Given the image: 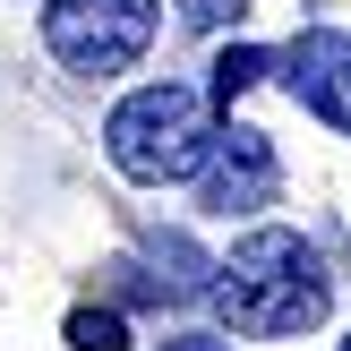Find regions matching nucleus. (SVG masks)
<instances>
[{"label":"nucleus","instance_id":"f257e3e1","mask_svg":"<svg viewBox=\"0 0 351 351\" xmlns=\"http://www.w3.org/2000/svg\"><path fill=\"white\" fill-rule=\"evenodd\" d=\"M206 300H215V317L232 326V335L274 343V335H308V326H326L335 283H326L317 249H308L300 232H249V240L215 266Z\"/></svg>","mask_w":351,"mask_h":351},{"label":"nucleus","instance_id":"f03ea898","mask_svg":"<svg viewBox=\"0 0 351 351\" xmlns=\"http://www.w3.org/2000/svg\"><path fill=\"white\" fill-rule=\"evenodd\" d=\"M206 137H215V120H206L197 86H171V77H163V86H137V95L103 120L112 163L129 171V180H146V189H163V180H197Z\"/></svg>","mask_w":351,"mask_h":351},{"label":"nucleus","instance_id":"7ed1b4c3","mask_svg":"<svg viewBox=\"0 0 351 351\" xmlns=\"http://www.w3.org/2000/svg\"><path fill=\"white\" fill-rule=\"evenodd\" d=\"M43 43L77 77H120L154 43V0H43Z\"/></svg>","mask_w":351,"mask_h":351},{"label":"nucleus","instance_id":"20e7f679","mask_svg":"<svg viewBox=\"0 0 351 351\" xmlns=\"http://www.w3.org/2000/svg\"><path fill=\"white\" fill-rule=\"evenodd\" d=\"M274 189H283V163H274L266 129H249V120H223V129L206 137L197 197L215 206V215H257V206H274Z\"/></svg>","mask_w":351,"mask_h":351},{"label":"nucleus","instance_id":"39448f33","mask_svg":"<svg viewBox=\"0 0 351 351\" xmlns=\"http://www.w3.org/2000/svg\"><path fill=\"white\" fill-rule=\"evenodd\" d=\"M274 69H283V86H291V103H300V112H317L326 129L351 137V34L317 26V34H300V43H291V60H274Z\"/></svg>","mask_w":351,"mask_h":351},{"label":"nucleus","instance_id":"423d86ee","mask_svg":"<svg viewBox=\"0 0 351 351\" xmlns=\"http://www.w3.org/2000/svg\"><path fill=\"white\" fill-rule=\"evenodd\" d=\"M120 274H129V300H163V308H180V300H206L215 257H206L189 232H163V240H146V257H137V266H120Z\"/></svg>","mask_w":351,"mask_h":351},{"label":"nucleus","instance_id":"0eeeda50","mask_svg":"<svg viewBox=\"0 0 351 351\" xmlns=\"http://www.w3.org/2000/svg\"><path fill=\"white\" fill-rule=\"evenodd\" d=\"M266 69H274V51H257V43H232V51L215 60V103L232 112V95H249V86L266 77Z\"/></svg>","mask_w":351,"mask_h":351},{"label":"nucleus","instance_id":"6e6552de","mask_svg":"<svg viewBox=\"0 0 351 351\" xmlns=\"http://www.w3.org/2000/svg\"><path fill=\"white\" fill-rule=\"evenodd\" d=\"M69 351H129L120 308H77V317H69Z\"/></svg>","mask_w":351,"mask_h":351},{"label":"nucleus","instance_id":"1a4fd4ad","mask_svg":"<svg viewBox=\"0 0 351 351\" xmlns=\"http://www.w3.org/2000/svg\"><path fill=\"white\" fill-rule=\"evenodd\" d=\"M189 17L197 26H223V17H240V0H189Z\"/></svg>","mask_w":351,"mask_h":351},{"label":"nucleus","instance_id":"9d476101","mask_svg":"<svg viewBox=\"0 0 351 351\" xmlns=\"http://www.w3.org/2000/svg\"><path fill=\"white\" fill-rule=\"evenodd\" d=\"M163 351H232V343H215V335H180V343H163Z\"/></svg>","mask_w":351,"mask_h":351},{"label":"nucleus","instance_id":"9b49d317","mask_svg":"<svg viewBox=\"0 0 351 351\" xmlns=\"http://www.w3.org/2000/svg\"><path fill=\"white\" fill-rule=\"evenodd\" d=\"M343 351H351V343H343Z\"/></svg>","mask_w":351,"mask_h":351}]
</instances>
